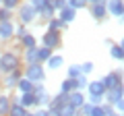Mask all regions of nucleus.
<instances>
[{"label":"nucleus","mask_w":124,"mask_h":116,"mask_svg":"<svg viewBox=\"0 0 124 116\" xmlns=\"http://www.w3.org/2000/svg\"><path fill=\"white\" fill-rule=\"evenodd\" d=\"M85 102H87V99H85V95H83V91H79V89H75V91H70V93H68V104H70V106L75 108V110H79V108L83 106Z\"/></svg>","instance_id":"6e6552de"},{"label":"nucleus","mask_w":124,"mask_h":116,"mask_svg":"<svg viewBox=\"0 0 124 116\" xmlns=\"http://www.w3.org/2000/svg\"><path fill=\"white\" fill-rule=\"evenodd\" d=\"M0 2H2V8H6V10L15 8V6L19 4V0H0Z\"/></svg>","instance_id":"c756f323"},{"label":"nucleus","mask_w":124,"mask_h":116,"mask_svg":"<svg viewBox=\"0 0 124 116\" xmlns=\"http://www.w3.org/2000/svg\"><path fill=\"white\" fill-rule=\"evenodd\" d=\"M0 21H10V10L0 8Z\"/></svg>","instance_id":"2f4dec72"},{"label":"nucleus","mask_w":124,"mask_h":116,"mask_svg":"<svg viewBox=\"0 0 124 116\" xmlns=\"http://www.w3.org/2000/svg\"><path fill=\"white\" fill-rule=\"evenodd\" d=\"M106 116H122V114H116V110H114L112 114H106Z\"/></svg>","instance_id":"f704fd0d"},{"label":"nucleus","mask_w":124,"mask_h":116,"mask_svg":"<svg viewBox=\"0 0 124 116\" xmlns=\"http://www.w3.org/2000/svg\"><path fill=\"white\" fill-rule=\"evenodd\" d=\"M8 108H10L8 95H0V116H6V114H8Z\"/></svg>","instance_id":"412c9836"},{"label":"nucleus","mask_w":124,"mask_h":116,"mask_svg":"<svg viewBox=\"0 0 124 116\" xmlns=\"http://www.w3.org/2000/svg\"><path fill=\"white\" fill-rule=\"evenodd\" d=\"M91 13H93L95 19H103V17H106V4H93Z\"/></svg>","instance_id":"b1692460"},{"label":"nucleus","mask_w":124,"mask_h":116,"mask_svg":"<svg viewBox=\"0 0 124 116\" xmlns=\"http://www.w3.org/2000/svg\"><path fill=\"white\" fill-rule=\"evenodd\" d=\"M122 93H124V89H122V85H116V87H112V89H106V98H108V102L114 106L116 102H120L122 99Z\"/></svg>","instance_id":"0eeeda50"},{"label":"nucleus","mask_w":124,"mask_h":116,"mask_svg":"<svg viewBox=\"0 0 124 116\" xmlns=\"http://www.w3.org/2000/svg\"><path fill=\"white\" fill-rule=\"evenodd\" d=\"M106 13L120 19L124 15V2L122 0H106Z\"/></svg>","instance_id":"20e7f679"},{"label":"nucleus","mask_w":124,"mask_h":116,"mask_svg":"<svg viewBox=\"0 0 124 116\" xmlns=\"http://www.w3.org/2000/svg\"><path fill=\"white\" fill-rule=\"evenodd\" d=\"M101 83H103L106 89H112V87H116V85H122V75H120V73H108V75L101 79Z\"/></svg>","instance_id":"423d86ee"},{"label":"nucleus","mask_w":124,"mask_h":116,"mask_svg":"<svg viewBox=\"0 0 124 116\" xmlns=\"http://www.w3.org/2000/svg\"><path fill=\"white\" fill-rule=\"evenodd\" d=\"M25 60H27V64L37 62V48H29V50H25Z\"/></svg>","instance_id":"393cba45"},{"label":"nucleus","mask_w":124,"mask_h":116,"mask_svg":"<svg viewBox=\"0 0 124 116\" xmlns=\"http://www.w3.org/2000/svg\"><path fill=\"white\" fill-rule=\"evenodd\" d=\"M87 89H89V95H97V98H103V93H106V87H103L101 79L89 81V83H87Z\"/></svg>","instance_id":"1a4fd4ad"},{"label":"nucleus","mask_w":124,"mask_h":116,"mask_svg":"<svg viewBox=\"0 0 124 116\" xmlns=\"http://www.w3.org/2000/svg\"><path fill=\"white\" fill-rule=\"evenodd\" d=\"M77 89V81L75 79H64L62 81V85H60V93H70V91H75Z\"/></svg>","instance_id":"f3484780"},{"label":"nucleus","mask_w":124,"mask_h":116,"mask_svg":"<svg viewBox=\"0 0 124 116\" xmlns=\"http://www.w3.org/2000/svg\"><path fill=\"white\" fill-rule=\"evenodd\" d=\"M25 116H33V112H27V114H25Z\"/></svg>","instance_id":"e433bc0d"},{"label":"nucleus","mask_w":124,"mask_h":116,"mask_svg":"<svg viewBox=\"0 0 124 116\" xmlns=\"http://www.w3.org/2000/svg\"><path fill=\"white\" fill-rule=\"evenodd\" d=\"M19 68V56L15 52H4L0 54V73H4V75H8V73L17 71Z\"/></svg>","instance_id":"f257e3e1"},{"label":"nucleus","mask_w":124,"mask_h":116,"mask_svg":"<svg viewBox=\"0 0 124 116\" xmlns=\"http://www.w3.org/2000/svg\"><path fill=\"white\" fill-rule=\"evenodd\" d=\"M17 104H21L25 110H29V108L37 106V99H35V95H33V91H31V93H21V98L17 99Z\"/></svg>","instance_id":"9b49d317"},{"label":"nucleus","mask_w":124,"mask_h":116,"mask_svg":"<svg viewBox=\"0 0 124 116\" xmlns=\"http://www.w3.org/2000/svg\"><path fill=\"white\" fill-rule=\"evenodd\" d=\"M81 66V75H89L93 71V62H85V64H79Z\"/></svg>","instance_id":"7c9ffc66"},{"label":"nucleus","mask_w":124,"mask_h":116,"mask_svg":"<svg viewBox=\"0 0 124 116\" xmlns=\"http://www.w3.org/2000/svg\"><path fill=\"white\" fill-rule=\"evenodd\" d=\"M46 2H48V0H31L29 4H31V6H33V8H35V10H37V8H41V6H44V4H46Z\"/></svg>","instance_id":"473e14b6"},{"label":"nucleus","mask_w":124,"mask_h":116,"mask_svg":"<svg viewBox=\"0 0 124 116\" xmlns=\"http://www.w3.org/2000/svg\"><path fill=\"white\" fill-rule=\"evenodd\" d=\"M87 2H91V4H97V2H99V0H87Z\"/></svg>","instance_id":"c9c22d12"},{"label":"nucleus","mask_w":124,"mask_h":116,"mask_svg":"<svg viewBox=\"0 0 124 116\" xmlns=\"http://www.w3.org/2000/svg\"><path fill=\"white\" fill-rule=\"evenodd\" d=\"M19 17H21V21L27 25V23H33V19L37 17V10L31 4H23L21 8H19Z\"/></svg>","instance_id":"39448f33"},{"label":"nucleus","mask_w":124,"mask_h":116,"mask_svg":"<svg viewBox=\"0 0 124 116\" xmlns=\"http://www.w3.org/2000/svg\"><path fill=\"white\" fill-rule=\"evenodd\" d=\"M60 21L66 25V23H72L75 21V8H70V6H64V8H60Z\"/></svg>","instance_id":"ddd939ff"},{"label":"nucleus","mask_w":124,"mask_h":116,"mask_svg":"<svg viewBox=\"0 0 124 116\" xmlns=\"http://www.w3.org/2000/svg\"><path fill=\"white\" fill-rule=\"evenodd\" d=\"M33 85H35V83H31L29 79L21 77V79H19V83H17V87H19V91H21V93H31V91H33Z\"/></svg>","instance_id":"2eb2a0df"},{"label":"nucleus","mask_w":124,"mask_h":116,"mask_svg":"<svg viewBox=\"0 0 124 116\" xmlns=\"http://www.w3.org/2000/svg\"><path fill=\"white\" fill-rule=\"evenodd\" d=\"M110 56L114 58V60H118V62H122L124 60V52H122V44H118V46H112L110 48Z\"/></svg>","instance_id":"6ab92c4d"},{"label":"nucleus","mask_w":124,"mask_h":116,"mask_svg":"<svg viewBox=\"0 0 124 116\" xmlns=\"http://www.w3.org/2000/svg\"><path fill=\"white\" fill-rule=\"evenodd\" d=\"M37 17H44V19H54V8H52V4H50V0L46 2L41 8H37Z\"/></svg>","instance_id":"4468645a"},{"label":"nucleus","mask_w":124,"mask_h":116,"mask_svg":"<svg viewBox=\"0 0 124 116\" xmlns=\"http://www.w3.org/2000/svg\"><path fill=\"white\" fill-rule=\"evenodd\" d=\"M25 79H29L31 83H41L46 79V71L39 62H33V64H27L25 68Z\"/></svg>","instance_id":"f03ea898"},{"label":"nucleus","mask_w":124,"mask_h":116,"mask_svg":"<svg viewBox=\"0 0 124 116\" xmlns=\"http://www.w3.org/2000/svg\"><path fill=\"white\" fill-rule=\"evenodd\" d=\"M85 4H87V0H66V6H70V8H85Z\"/></svg>","instance_id":"a878e982"},{"label":"nucleus","mask_w":124,"mask_h":116,"mask_svg":"<svg viewBox=\"0 0 124 116\" xmlns=\"http://www.w3.org/2000/svg\"><path fill=\"white\" fill-rule=\"evenodd\" d=\"M46 64H48V66L52 68V71H58V68H60L62 64H64V58H62L60 54H52V56H50L48 60H46Z\"/></svg>","instance_id":"f8f14e48"},{"label":"nucleus","mask_w":124,"mask_h":116,"mask_svg":"<svg viewBox=\"0 0 124 116\" xmlns=\"http://www.w3.org/2000/svg\"><path fill=\"white\" fill-rule=\"evenodd\" d=\"M15 35V25L10 21H0V40H10Z\"/></svg>","instance_id":"9d476101"},{"label":"nucleus","mask_w":124,"mask_h":116,"mask_svg":"<svg viewBox=\"0 0 124 116\" xmlns=\"http://www.w3.org/2000/svg\"><path fill=\"white\" fill-rule=\"evenodd\" d=\"M50 4H52L54 10H60V8L66 6V0H50Z\"/></svg>","instance_id":"c85d7f7f"},{"label":"nucleus","mask_w":124,"mask_h":116,"mask_svg":"<svg viewBox=\"0 0 124 116\" xmlns=\"http://www.w3.org/2000/svg\"><path fill=\"white\" fill-rule=\"evenodd\" d=\"M21 44L25 46V50H29V48H35V44H37V41H35V37L31 35V33H25V35L21 37Z\"/></svg>","instance_id":"4be33fe9"},{"label":"nucleus","mask_w":124,"mask_h":116,"mask_svg":"<svg viewBox=\"0 0 124 116\" xmlns=\"http://www.w3.org/2000/svg\"><path fill=\"white\" fill-rule=\"evenodd\" d=\"M33 116H48V110H46V108H39V110L33 112Z\"/></svg>","instance_id":"72a5a7b5"},{"label":"nucleus","mask_w":124,"mask_h":116,"mask_svg":"<svg viewBox=\"0 0 124 116\" xmlns=\"http://www.w3.org/2000/svg\"><path fill=\"white\" fill-rule=\"evenodd\" d=\"M50 56H52V50L50 48H37V62H46Z\"/></svg>","instance_id":"5701e85b"},{"label":"nucleus","mask_w":124,"mask_h":116,"mask_svg":"<svg viewBox=\"0 0 124 116\" xmlns=\"http://www.w3.org/2000/svg\"><path fill=\"white\" fill-rule=\"evenodd\" d=\"M56 114L58 116H77V110L70 106V104H64V106H60L56 110Z\"/></svg>","instance_id":"aec40b11"},{"label":"nucleus","mask_w":124,"mask_h":116,"mask_svg":"<svg viewBox=\"0 0 124 116\" xmlns=\"http://www.w3.org/2000/svg\"><path fill=\"white\" fill-rule=\"evenodd\" d=\"M62 27H64V23H62L60 19H56V17L50 19V29H54V31H60Z\"/></svg>","instance_id":"cd10ccee"},{"label":"nucleus","mask_w":124,"mask_h":116,"mask_svg":"<svg viewBox=\"0 0 124 116\" xmlns=\"http://www.w3.org/2000/svg\"><path fill=\"white\" fill-rule=\"evenodd\" d=\"M27 112H29V110H25V108H23L21 104H17V102H15V104H10L8 114H6V116H25Z\"/></svg>","instance_id":"a211bd4d"},{"label":"nucleus","mask_w":124,"mask_h":116,"mask_svg":"<svg viewBox=\"0 0 124 116\" xmlns=\"http://www.w3.org/2000/svg\"><path fill=\"white\" fill-rule=\"evenodd\" d=\"M79 75H81V66H79V64H72V66H68V79H77Z\"/></svg>","instance_id":"bb28decb"},{"label":"nucleus","mask_w":124,"mask_h":116,"mask_svg":"<svg viewBox=\"0 0 124 116\" xmlns=\"http://www.w3.org/2000/svg\"><path fill=\"white\" fill-rule=\"evenodd\" d=\"M19 79H21V71H13V73H8V75H6V79H4V85L6 87H15V85L19 83Z\"/></svg>","instance_id":"dca6fc26"},{"label":"nucleus","mask_w":124,"mask_h":116,"mask_svg":"<svg viewBox=\"0 0 124 116\" xmlns=\"http://www.w3.org/2000/svg\"><path fill=\"white\" fill-rule=\"evenodd\" d=\"M41 41H44V48H58L60 46V31H54V29H48V31L44 33V37H41Z\"/></svg>","instance_id":"7ed1b4c3"}]
</instances>
